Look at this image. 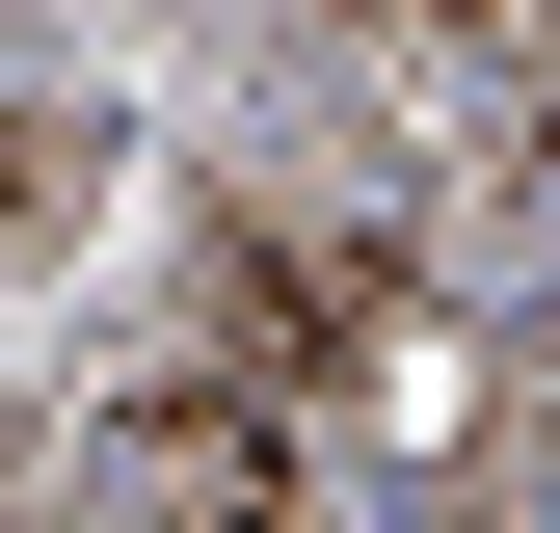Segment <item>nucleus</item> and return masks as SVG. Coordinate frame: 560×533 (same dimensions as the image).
Returning a JSON list of instances; mask_svg holds the SVG:
<instances>
[]
</instances>
